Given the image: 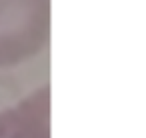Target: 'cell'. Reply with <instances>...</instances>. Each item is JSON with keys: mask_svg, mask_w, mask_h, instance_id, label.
I'll return each instance as SVG.
<instances>
[{"mask_svg": "<svg viewBox=\"0 0 146 138\" xmlns=\"http://www.w3.org/2000/svg\"><path fill=\"white\" fill-rule=\"evenodd\" d=\"M50 0H0V66L28 60L48 40Z\"/></svg>", "mask_w": 146, "mask_h": 138, "instance_id": "obj_1", "label": "cell"}, {"mask_svg": "<svg viewBox=\"0 0 146 138\" xmlns=\"http://www.w3.org/2000/svg\"><path fill=\"white\" fill-rule=\"evenodd\" d=\"M0 138H50V88L0 110Z\"/></svg>", "mask_w": 146, "mask_h": 138, "instance_id": "obj_2", "label": "cell"}]
</instances>
